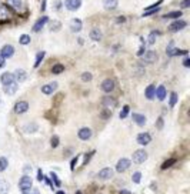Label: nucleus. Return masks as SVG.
Listing matches in <instances>:
<instances>
[{
  "instance_id": "f257e3e1",
  "label": "nucleus",
  "mask_w": 190,
  "mask_h": 194,
  "mask_svg": "<svg viewBox=\"0 0 190 194\" xmlns=\"http://www.w3.org/2000/svg\"><path fill=\"white\" fill-rule=\"evenodd\" d=\"M32 186H33V180H32V177H30V176H26V174H25V176L19 180V188L22 190V193H23V194L30 193Z\"/></svg>"
},
{
  "instance_id": "f03ea898",
  "label": "nucleus",
  "mask_w": 190,
  "mask_h": 194,
  "mask_svg": "<svg viewBox=\"0 0 190 194\" xmlns=\"http://www.w3.org/2000/svg\"><path fill=\"white\" fill-rule=\"evenodd\" d=\"M156 59H157V53L153 52V50L144 52V53H143V57H142L143 63H146V64H151V63H154V62H156Z\"/></svg>"
},
{
  "instance_id": "7ed1b4c3",
  "label": "nucleus",
  "mask_w": 190,
  "mask_h": 194,
  "mask_svg": "<svg viewBox=\"0 0 190 194\" xmlns=\"http://www.w3.org/2000/svg\"><path fill=\"white\" fill-rule=\"evenodd\" d=\"M146 160H147V153L144 150H137V151L133 153V161H135L136 164H142Z\"/></svg>"
},
{
  "instance_id": "20e7f679",
  "label": "nucleus",
  "mask_w": 190,
  "mask_h": 194,
  "mask_svg": "<svg viewBox=\"0 0 190 194\" xmlns=\"http://www.w3.org/2000/svg\"><path fill=\"white\" fill-rule=\"evenodd\" d=\"M111 176H113V170L110 167H104L103 170H100L97 173V179L99 180H109V179H111Z\"/></svg>"
},
{
  "instance_id": "39448f33",
  "label": "nucleus",
  "mask_w": 190,
  "mask_h": 194,
  "mask_svg": "<svg viewBox=\"0 0 190 194\" xmlns=\"http://www.w3.org/2000/svg\"><path fill=\"white\" fill-rule=\"evenodd\" d=\"M80 4H81V0H65V6H66V9L70 10V12L77 10L80 7Z\"/></svg>"
},
{
  "instance_id": "423d86ee",
  "label": "nucleus",
  "mask_w": 190,
  "mask_h": 194,
  "mask_svg": "<svg viewBox=\"0 0 190 194\" xmlns=\"http://www.w3.org/2000/svg\"><path fill=\"white\" fill-rule=\"evenodd\" d=\"M129 167H130V160H129V158H122V160H119L117 164H116V170H117L119 173L126 171Z\"/></svg>"
},
{
  "instance_id": "0eeeda50",
  "label": "nucleus",
  "mask_w": 190,
  "mask_h": 194,
  "mask_svg": "<svg viewBox=\"0 0 190 194\" xmlns=\"http://www.w3.org/2000/svg\"><path fill=\"white\" fill-rule=\"evenodd\" d=\"M0 80H1V84H3V86L12 84V83H14V81H16V80H14L13 73H10V71H6V73H3V74H1V77H0Z\"/></svg>"
},
{
  "instance_id": "6e6552de",
  "label": "nucleus",
  "mask_w": 190,
  "mask_h": 194,
  "mask_svg": "<svg viewBox=\"0 0 190 194\" xmlns=\"http://www.w3.org/2000/svg\"><path fill=\"white\" fill-rule=\"evenodd\" d=\"M14 54V47L13 46H10V44H7V46H4L3 49H1V52H0V56L6 60V59H9V57H12Z\"/></svg>"
},
{
  "instance_id": "1a4fd4ad",
  "label": "nucleus",
  "mask_w": 190,
  "mask_h": 194,
  "mask_svg": "<svg viewBox=\"0 0 190 194\" xmlns=\"http://www.w3.org/2000/svg\"><path fill=\"white\" fill-rule=\"evenodd\" d=\"M27 110H29V103L27 102H17L16 106H14V111L17 114H23V113H26Z\"/></svg>"
},
{
  "instance_id": "9d476101",
  "label": "nucleus",
  "mask_w": 190,
  "mask_h": 194,
  "mask_svg": "<svg viewBox=\"0 0 190 194\" xmlns=\"http://www.w3.org/2000/svg\"><path fill=\"white\" fill-rule=\"evenodd\" d=\"M166 52H167V54H169L170 57H173V56H179V54H186V52H180L179 49H175V43H173V41H170V43H169V46H167Z\"/></svg>"
},
{
  "instance_id": "9b49d317",
  "label": "nucleus",
  "mask_w": 190,
  "mask_h": 194,
  "mask_svg": "<svg viewBox=\"0 0 190 194\" xmlns=\"http://www.w3.org/2000/svg\"><path fill=\"white\" fill-rule=\"evenodd\" d=\"M151 141V137H150L149 133H140L139 136H137V143L140 144V146H146V144H149Z\"/></svg>"
},
{
  "instance_id": "f8f14e48",
  "label": "nucleus",
  "mask_w": 190,
  "mask_h": 194,
  "mask_svg": "<svg viewBox=\"0 0 190 194\" xmlns=\"http://www.w3.org/2000/svg\"><path fill=\"white\" fill-rule=\"evenodd\" d=\"M186 27V22L184 20H176V22H173L170 26H169V30L170 32H179V30H182V29H184Z\"/></svg>"
},
{
  "instance_id": "ddd939ff",
  "label": "nucleus",
  "mask_w": 190,
  "mask_h": 194,
  "mask_svg": "<svg viewBox=\"0 0 190 194\" xmlns=\"http://www.w3.org/2000/svg\"><path fill=\"white\" fill-rule=\"evenodd\" d=\"M113 89H114V81L111 78H106L102 83V90L104 93H110V91H113Z\"/></svg>"
},
{
  "instance_id": "4468645a",
  "label": "nucleus",
  "mask_w": 190,
  "mask_h": 194,
  "mask_svg": "<svg viewBox=\"0 0 190 194\" xmlns=\"http://www.w3.org/2000/svg\"><path fill=\"white\" fill-rule=\"evenodd\" d=\"M13 76H14V80L16 81H26V78H27V73L23 70V69H17L16 71L13 73Z\"/></svg>"
},
{
  "instance_id": "2eb2a0df",
  "label": "nucleus",
  "mask_w": 190,
  "mask_h": 194,
  "mask_svg": "<svg viewBox=\"0 0 190 194\" xmlns=\"http://www.w3.org/2000/svg\"><path fill=\"white\" fill-rule=\"evenodd\" d=\"M79 139L80 140H89L90 137H92V130L89 129V127H83V129L79 130Z\"/></svg>"
},
{
  "instance_id": "dca6fc26",
  "label": "nucleus",
  "mask_w": 190,
  "mask_h": 194,
  "mask_svg": "<svg viewBox=\"0 0 190 194\" xmlns=\"http://www.w3.org/2000/svg\"><path fill=\"white\" fill-rule=\"evenodd\" d=\"M47 22H49V19H47L46 16H43L41 19H39V20L36 22V25L33 26V32H40V30L43 29V27H44V25H46Z\"/></svg>"
},
{
  "instance_id": "f3484780",
  "label": "nucleus",
  "mask_w": 190,
  "mask_h": 194,
  "mask_svg": "<svg viewBox=\"0 0 190 194\" xmlns=\"http://www.w3.org/2000/svg\"><path fill=\"white\" fill-rule=\"evenodd\" d=\"M57 89V83L53 81V83H49V84H44L43 87H41V91L44 93V94H52L54 90Z\"/></svg>"
},
{
  "instance_id": "a211bd4d",
  "label": "nucleus",
  "mask_w": 190,
  "mask_h": 194,
  "mask_svg": "<svg viewBox=\"0 0 190 194\" xmlns=\"http://www.w3.org/2000/svg\"><path fill=\"white\" fill-rule=\"evenodd\" d=\"M166 94H167V91H166V87H164V86H159V87L156 89V91H154V96H156L160 102H163V100L166 99Z\"/></svg>"
},
{
  "instance_id": "6ab92c4d",
  "label": "nucleus",
  "mask_w": 190,
  "mask_h": 194,
  "mask_svg": "<svg viewBox=\"0 0 190 194\" xmlns=\"http://www.w3.org/2000/svg\"><path fill=\"white\" fill-rule=\"evenodd\" d=\"M70 29H72V32H74V33L80 32L81 30V20L80 19H73V20H70Z\"/></svg>"
},
{
  "instance_id": "aec40b11",
  "label": "nucleus",
  "mask_w": 190,
  "mask_h": 194,
  "mask_svg": "<svg viewBox=\"0 0 190 194\" xmlns=\"http://www.w3.org/2000/svg\"><path fill=\"white\" fill-rule=\"evenodd\" d=\"M4 87V93L6 94H9V96H13L14 93L17 91V83L14 81L12 84H7V86H3Z\"/></svg>"
},
{
  "instance_id": "412c9836",
  "label": "nucleus",
  "mask_w": 190,
  "mask_h": 194,
  "mask_svg": "<svg viewBox=\"0 0 190 194\" xmlns=\"http://www.w3.org/2000/svg\"><path fill=\"white\" fill-rule=\"evenodd\" d=\"M133 120L136 121V124H137V126H140V127L146 124V117H144V114L135 113V114H133Z\"/></svg>"
},
{
  "instance_id": "4be33fe9",
  "label": "nucleus",
  "mask_w": 190,
  "mask_h": 194,
  "mask_svg": "<svg viewBox=\"0 0 190 194\" xmlns=\"http://www.w3.org/2000/svg\"><path fill=\"white\" fill-rule=\"evenodd\" d=\"M7 17H9V9H7V6L0 4V22L7 20Z\"/></svg>"
},
{
  "instance_id": "5701e85b",
  "label": "nucleus",
  "mask_w": 190,
  "mask_h": 194,
  "mask_svg": "<svg viewBox=\"0 0 190 194\" xmlns=\"http://www.w3.org/2000/svg\"><path fill=\"white\" fill-rule=\"evenodd\" d=\"M9 3L13 6L16 10H22L25 7V0H9Z\"/></svg>"
},
{
  "instance_id": "b1692460",
  "label": "nucleus",
  "mask_w": 190,
  "mask_h": 194,
  "mask_svg": "<svg viewBox=\"0 0 190 194\" xmlns=\"http://www.w3.org/2000/svg\"><path fill=\"white\" fill-rule=\"evenodd\" d=\"M103 104H104V106H106V107H107V109H110V107H116V100H114V99H113V97H104V99H103Z\"/></svg>"
},
{
  "instance_id": "393cba45",
  "label": "nucleus",
  "mask_w": 190,
  "mask_h": 194,
  "mask_svg": "<svg viewBox=\"0 0 190 194\" xmlns=\"http://www.w3.org/2000/svg\"><path fill=\"white\" fill-rule=\"evenodd\" d=\"M90 39L95 40V41L102 40V32H100V30H97V29H93V30L90 32Z\"/></svg>"
},
{
  "instance_id": "a878e982",
  "label": "nucleus",
  "mask_w": 190,
  "mask_h": 194,
  "mask_svg": "<svg viewBox=\"0 0 190 194\" xmlns=\"http://www.w3.org/2000/svg\"><path fill=\"white\" fill-rule=\"evenodd\" d=\"M154 91H156V87H154L153 84L147 86V89H146V97H147L149 100H151V99L154 97Z\"/></svg>"
},
{
  "instance_id": "bb28decb",
  "label": "nucleus",
  "mask_w": 190,
  "mask_h": 194,
  "mask_svg": "<svg viewBox=\"0 0 190 194\" xmlns=\"http://www.w3.org/2000/svg\"><path fill=\"white\" fill-rule=\"evenodd\" d=\"M103 4H104V7H106V9L111 10V9H114V7L117 6V0H104V1H103Z\"/></svg>"
},
{
  "instance_id": "cd10ccee",
  "label": "nucleus",
  "mask_w": 190,
  "mask_h": 194,
  "mask_svg": "<svg viewBox=\"0 0 190 194\" xmlns=\"http://www.w3.org/2000/svg\"><path fill=\"white\" fill-rule=\"evenodd\" d=\"M65 71V66L63 64H54L53 69H52V73L53 74H60V73H63Z\"/></svg>"
},
{
  "instance_id": "c85d7f7f",
  "label": "nucleus",
  "mask_w": 190,
  "mask_h": 194,
  "mask_svg": "<svg viewBox=\"0 0 190 194\" xmlns=\"http://www.w3.org/2000/svg\"><path fill=\"white\" fill-rule=\"evenodd\" d=\"M9 191V184H7V181H0V194H7Z\"/></svg>"
},
{
  "instance_id": "c756f323",
  "label": "nucleus",
  "mask_w": 190,
  "mask_h": 194,
  "mask_svg": "<svg viewBox=\"0 0 190 194\" xmlns=\"http://www.w3.org/2000/svg\"><path fill=\"white\" fill-rule=\"evenodd\" d=\"M9 166V161H7V158L6 157H0V173L1 171H4L6 168Z\"/></svg>"
},
{
  "instance_id": "7c9ffc66",
  "label": "nucleus",
  "mask_w": 190,
  "mask_h": 194,
  "mask_svg": "<svg viewBox=\"0 0 190 194\" xmlns=\"http://www.w3.org/2000/svg\"><path fill=\"white\" fill-rule=\"evenodd\" d=\"M50 177H52V180H53V183H54V186H56V187H60V186H62V181L59 180V177H57V174H56V173L52 171V173H50Z\"/></svg>"
},
{
  "instance_id": "2f4dec72",
  "label": "nucleus",
  "mask_w": 190,
  "mask_h": 194,
  "mask_svg": "<svg viewBox=\"0 0 190 194\" xmlns=\"http://www.w3.org/2000/svg\"><path fill=\"white\" fill-rule=\"evenodd\" d=\"M20 44H23V46H26V44H29L30 43V36L29 34H22V37H20Z\"/></svg>"
},
{
  "instance_id": "473e14b6",
  "label": "nucleus",
  "mask_w": 190,
  "mask_h": 194,
  "mask_svg": "<svg viewBox=\"0 0 190 194\" xmlns=\"http://www.w3.org/2000/svg\"><path fill=\"white\" fill-rule=\"evenodd\" d=\"M157 34H159L157 30H153V32L150 33L149 34V44H153V43H154V40H156V37H157Z\"/></svg>"
},
{
  "instance_id": "72a5a7b5",
  "label": "nucleus",
  "mask_w": 190,
  "mask_h": 194,
  "mask_svg": "<svg viewBox=\"0 0 190 194\" xmlns=\"http://www.w3.org/2000/svg\"><path fill=\"white\" fill-rule=\"evenodd\" d=\"M132 180H133V183L139 184V183H140V180H142V173H140V171H136L135 174L132 176Z\"/></svg>"
},
{
  "instance_id": "f704fd0d",
  "label": "nucleus",
  "mask_w": 190,
  "mask_h": 194,
  "mask_svg": "<svg viewBox=\"0 0 190 194\" xmlns=\"http://www.w3.org/2000/svg\"><path fill=\"white\" fill-rule=\"evenodd\" d=\"M44 54H46L44 52L37 53V56H36V63H34V67H39V64H40V62L43 60V57H44Z\"/></svg>"
},
{
  "instance_id": "c9c22d12",
  "label": "nucleus",
  "mask_w": 190,
  "mask_h": 194,
  "mask_svg": "<svg viewBox=\"0 0 190 194\" xmlns=\"http://www.w3.org/2000/svg\"><path fill=\"white\" fill-rule=\"evenodd\" d=\"M182 16V12H172V13H167L164 17L166 19H176V17H180Z\"/></svg>"
},
{
  "instance_id": "e433bc0d",
  "label": "nucleus",
  "mask_w": 190,
  "mask_h": 194,
  "mask_svg": "<svg viewBox=\"0 0 190 194\" xmlns=\"http://www.w3.org/2000/svg\"><path fill=\"white\" fill-rule=\"evenodd\" d=\"M175 161H176L175 158H170L169 161H164V163H163V164H162V168H163V170H166V168H169V167H170V166H172V164H175Z\"/></svg>"
},
{
  "instance_id": "4c0bfd02",
  "label": "nucleus",
  "mask_w": 190,
  "mask_h": 194,
  "mask_svg": "<svg viewBox=\"0 0 190 194\" xmlns=\"http://www.w3.org/2000/svg\"><path fill=\"white\" fill-rule=\"evenodd\" d=\"M27 133H33V131H36L37 130V126L34 124V123H32V124H27V127L25 129Z\"/></svg>"
},
{
  "instance_id": "58836bf2",
  "label": "nucleus",
  "mask_w": 190,
  "mask_h": 194,
  "mask_svg": "<svg viewBox=\"0 0 190 194\" xmlns=\"http://www.w3.org/2000/svg\"><path fill=\"white\" fill-rule=\"evenodd\" d=\"M176 102H177V94L173 91V93L170 94V107H173V106L176 104Z\"/></svg>"
},
{
  "instance_id": "ea45409f",
  "label": "nucleus",
  "mask_w": 190,
  "mask_h": 194,
  "mask_svg": "<svg viewBox=\"0 0 190 194\" xmlns=\"http://www.w3.org/2000/svg\"><path fill=\"white\" fill-rule=\"evenodd\" d=\"M127 114H129V106H124L123 110H122V113H120V118H126Z\"/></svg>"
},
{
  "instance_id": "a19ab883",
  "label": "nucleus",
  "mask_w": 190,
  "mask_h": 194,
  "mask_svg": "<svg viewBox=\"0 0 190 194\" xmlns=\"http://www.w3.org/2000/svg\"><path fill=\"white\" fill-rule=\"evenodd\" d=\"M156 12H159V9H157V7H153V9H149V10H146V12L143 13V17H146V16H150V14L156 13Z\"/></svg>"
},
{
  "instance_id": "79ce46f5",
  "label": "nucleus",
  "mask_w": 190,
  "mask_h": 194,
  "mask_svg": "<svg viewBox=\"0 0 190 194\" xmlns=\"http://www.w3.org/2000/svg\"><path fill=\"white\" fill-rule=\"evenodd\" d=\"M60 29V23L59 22H53L52 25H50V30L52 32H56V30H59Z\"/></svg>"
},
{
  "instance_id": "37998d69",
  "label": "nucleus",
  "mask_w": 190,
  "mask_h": 194,
  "mask_svg": "<svg viewBox=\"0 0 190 194\" xmlns=\"http://www.w3.org/2000/svg\"><path fill=\"white\" fill-rule=\"evenodd\" d=\"M81 80H83V81H90V80H92V74H90V73H83V74H81Z\"/></svg>"
},
{
  "instance_id": "c03bdc74",
  "label": "nucleus",
  "mask_w": 190,
  "mask_h": 194,
  "mask_svg": "<svg viewBox=\"0 0 190 194\" xmlns=\"http://www.w3.org/2000/svg\"><path fill=\"white\" fill-rule=\"evenodd\" d=\"M50 144H52V147H57L59 146V137L57 136H53V139H52V141H50Z\"/></svg>"
},
{
  "instance_id": "a18cd8bd",
  "label": "nucleus",
  "mask_w": 190,
  "mask_h": 194,
  "mask_svg": "<svg viewBox=\"0 0 190 194\" xmlns=\"http://www.w3.org/2000/svg\"><path fill=\"white\" fill-rule=\"evenodd\" d=\"M32 171V166H29V164H26L25 167H23V173L26 174V176H29V173Z\"/></svg>"
},
{
  "instance_id": "49530a36",
  "label": "nucleus",
  "mask_w": 190,
  "mask_h": 194,
  "mask_svg": "<svg viewBox=\"0 0 190 194\" xmlns=\"http://www.w3.org/2000/svg\"><path fill=\"white\" fill-rule=\"evenodd\" d=\"M43 179H44V176H43V171H41V168H40V170H37V180L41 181Z\"/></svg>"
},
{
  "instance_id": "de8ad7c7",
  "label": "nucleus",
  "mask_w": 190,
  "mask_h": 194,
  "mask_svg": "<svg viewBox=\"0 0 190 194\" xmlns=\"http://www.w3.org/2000/svg\"><path fill=\"white\" fill-rule=\"evenodd\" d=\"M109 113H110L109 110H104V111L102 113V117H103V118H107V117H110V116H111V114H109Z\"/></svg>"
},
{
  "instance_id": "09e8293b",
  "label": "nucleus",
  "mask_w": 190,
  "mask_h": 194,
  "mask_svg": "<svg viewBox=\"0 0 190 194\" xmlns=\"http://www.w3.org/2000/svg\"><path fill=\"white\" fill-rule=\"evenodd\" d=\"M76 163H77V157H74V158L72 160V164H70L72 170H74V166H76Z\"/></svg>"
},
{
  "instance_id": "8fccbe9b",
  "label": "nucleus",
  "mask_w": 190,
  "mask_h": 194,
  "mask_svg": "<svg viewBox=\"0 0 190 194\" xmlns=\"http://www.w3.org/2000/svg\"><path fill=\"white\" fill-rule=\"evenodd\" d=\"M189 4H190V0H184V1H182V7H189Z\"/></svg>"
},
{
  "instance_id": "3c124183",
  "label": "nucleus",
  "mask_w": 190,
  "mask_h": 194,
  "mask_svg": "<svg viewBox=\"0 0 190 194\" xmlns=\"http://www.w3.org/2000/svg\"><path fill=\"white\" fill-rule=\"evenodd\" d=\"M162 127H163V120L159 118V120H157V129H162Z\"/></svg>"
},
{
  "instance_id": "603ef678",
  "label": "nucleus",
  "mask_w": 190,
  "mask_h": 194,
  "mask_svg": "<svg viewBox=\"0 0 190 194\" xmlns=\"http://www.w3.org/2000/svg\"><path fill=\"white\" fill-rule=\"evenodd\" d=\"M3 67H4V59L0 56V69H3Z\"/></svg>"
},
{
  "instance_id": "864d4df0",
  "label": "nucleus",
  "mask_w": 190,
  "mask_h": 194,
  "mask_svg": "<svg viewBox=\"0 0 190 194\" xmlns=\"http://www.w3.org/2000/svg\"><path fill=\"white\" fill-rule=\"evenodd\" d=\"M183 64H184V67H189V64H190L189 59H184V62H183Z\"/></svg>"
},
{
  "instance_id": "5fc2aeb1",
  "label": "nucleus",
  "mask_w": 190,
  "mask_h": 194,
  "mask_svg": "<svg viewBox=\"0 0 190 194\" xmlns=\"http://www.w3.org/2000/svg\"><path fill=\"white\" fill-rule=\"evenodd\" d=\"M44 9H46V0L41 1V12H44Z\"/></svg>"
},
{
  "instance_id": "6e6d98bb",
  "label": "nucleus",
  "mask_w": 190,
  "mask_h": 194,
  "mask_svg": "<svg viewBox=\"0 0 190 194\" xmlns=\"http://www.w3.org/2000/svg\"><path fill=\"white\" fill-rule=\"evenodd\" d=\"M27 194H40V191H39L37 188H34V190H33L32 193H27Z\"/></svg>"
},
{
  "instance_id": "4d7b16f0",
  "label": "nucleus",
  "mask_w": 190,
  "mask_h": 194,
  "mask_svg": "<svg viewBox=\"0 0 190 194\" xmlns=\"http://www.w3.org/2000/svg\"><path fill=\"white\" fill-rule=\"evenodd\" d=\"M124 20H126V19H124V17H119V19H117V22H119V23H123V22H124Z\"/></svg>"
},
{
  "instance_id": "13d9d810",
  "label": "nucleus",
  "mask_w": 190,
  "mask_h": 194,
  "mask_svg": "<svg viewBox=\"0 0 190 194\" xmlns=\"http://www.w3.org/2000/svg\"><path fill=\"white\" fill-rule=\"evenodd\" d=\"M56 194H66V193H65V191H57Z\"/></svg>"
},
{
  "instance_id": "bf43d9fd",
  "label": "nucleus",
  "mask_w": 190,
  "mask_h": 194,
  "mask_svg": "<svg viewBox=\"0 0 190 194\" xmlns=\"http://www.w3.org/2000/svg\"><path fill=\"white\" fill-rule=\"evenodd\" d=\"M76 194H81V193H80V191H77V193H76Z\"/></svg>"
}]
</instances>
